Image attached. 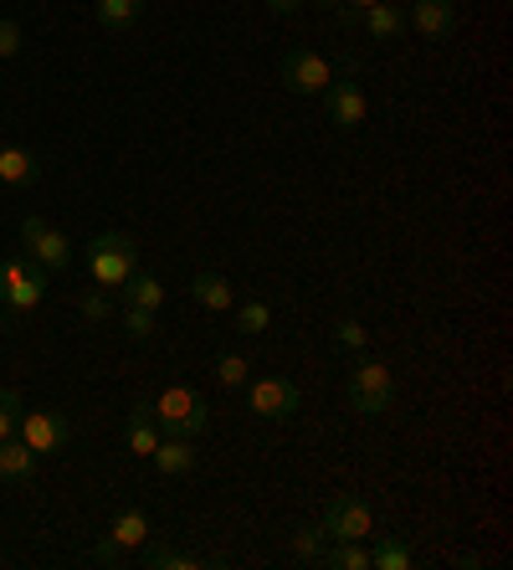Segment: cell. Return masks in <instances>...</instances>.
I'll return each instance as SVG.
<instances>
[{"instance_id":"1","label":"cell","mask_w":513,"mask_h":570,"mask_svg":"<svg viewBox=\"0 0 513 570\" xmlns=\"http://www.w3.org/2000/svg\"><path fill=\"white\" fill-rule=\"evenodd\" d=\"M149 412L159 422V438H200L206 426H211V406L200 391L190 385H165L155 401H149Z\"/></svg>"},{"instance_id":"2","label":"cell","mask_w":513,"mask_h":570,"mask_svg":"<svg viewBox=\"0 0 513 570\" xmlns=\"http://www.w3.org/2000/svg\"><path fill=\"white\" fill-rule=\"evenodd\" d=\"M129 273H139V242L129 232H98L88 242V278L114 293Z\"/></svg>"},{"instance_id":"3","label":"cell","mask_w":513,"mask_h":570,"mask_svg":"<svg viewBox=\"0 0 513 570\" xmlns=\"http://www.w3.org/2000/svg\"><path fill=\"white\" fill-rule=\"evenodd\" d=\"M344 391H349V406H355L359 416H385L395 406V375L381 360H359L355 371H349Z\"/></svg>"},{"instance_id":"4","label":"cell","mask_w":513,"mask_h":570,"mask_svg":"<svg viewBox=\"0 0 513 570\" xmlns=\"http://www.w3.org/2000/svg\"><path fill=\"white\" fill-rule=\"evenodd\" d=\"M47 298V267H37L31 257H6L0 263V304L11 314H31Z\"/></svg>"},{"instance_id":"5","label":"cell","mask_w":513,"mask_h":570,"mask_svg":"<svg viewBox=\"0 0 513 570\" xmlns=\"http://www.w3.org/2000/svg\"><path fill=\"white\" fill-rule=\"evenodd\" d=\"M21 247H27V257L37 267H47V273L72 267V237H67L62 226L47 222V216H21Z\"/></svg>"},{"instance_id":"6","label":"cell","mask_w":513,"mask_h":570,"mask_svg":"<svg viewBox=\"0 0 513 570\" xmlns=\"http://www.w3.org/2000/svg\"><path fill=\"white\" fill-rule=\"evenodd\" d=\"M298 385L288 381V375H263V381L247 385V412L257 416V422H288L293 412H298Z\"/></svg>"},{"instance_id":"7","label":"cell","mask_w":513,"mask_h":570,"mask_svg":"<svg viewBox=\"0 0 513 570\" xmlns=\"http://www.w3.org/2000/svg\"><path fill=\"white\" fill-rule=\"evenodd\" d=\"M149 534H155V524H149L145 509H134V504L119 509L114 530H108V540L92 550V560H98V566H124V556H129V550H139Z\"/></svg>"},{"instance_id":"8","label":"cell","mask_w":513,"mask_h":570,"mask_svg":"<svg viewBox=\"0 0 513 570\" xmlns=\"http://www.w3.org/2000/svg\"><path fill=\"white\" fill-rule=\"evenodd\" d=\"M277 78H283V88H288V94L314 98V94H324V88L334 82V67H329V57H318V52H308V47H298V52L283 57Z\"/></svg>"},{"instance_id":"9","label":"cell","mask_w":513,"mask_h":570,"mask_svg":"<svg viewBox=\"0 0 513 570\" xmlns=\"http://www.w3.org/2000/svg\"><path fill=\"white\" fill-rule=\"evenodd\" d=\"M16 438L27 442L37 458H52V452H62L67 442H72V422H67L62 412H47V406H37V412H21Z\"/></svg>"},{"instance_id":"10","label":"cell","mask_w":513,"mask_h":570,"mask_svg":"<svg viewBox=\"0 0 513 570\" xmlns=\"http://www.w3.org/2000/svg\"><path fill=\"white\" fill-rule=\"evenodd\" d=\"M369 530H375V509H369L365 499L339 493V499L324 504V534H329V540H365Z\"/></svg>"},{"instance_id":"11","label":"cell","mask_w":513,"mask_h":570,"mask_svg":"<svg viewBox=\"0 0 513 570\" xmlns=\"http://www.w3.org/2000/svg\"><path fill=\"white\" fill-rule=\"evenodd\" d=\"M324 114H329V124L334 129H359V124L369 119V98H365V88H359V82H329V88H324Z\"/></svg>"},{"instance_id":"12","label":"cell","mask_w":513,"mask_h":570,"mask_svg":"<svg viewBox=\"0 0 513 570\" xmlns=\"http://www.w3.org/2000/svg\"><path fill=\"white\" fill-rule=\"evenodd\" d=\"M406 27L426 41H447L457 31V0H411Z\"/></svg>"},{"instance_id":"13","label":"cell","mask_w":513,"mask_h":570,"mask_svg":"<svg viewBox=\"0 0 513 570\" xmlns=\"http://www.w3.org/2000/svg\"><path fill=\"white\" fill-rule=\"evenodd\" d=\"M41 180V165L27 145H0V186H37Z\"/></svg>"},{"instance_id":"14","label":"cell","mask_w":513,"mask_h":570,"mask_svg":"<svg viewBox=\"0 0 513 570\" xmlns=\"http://www.w3.org/2000/svg\"><path fill=\"white\" fill-rule=\"evenodd\" d=\"M124 442H129L134 458H149V452H155L159 422H155V412H149V401H134V406H129V422H124Z\"/></svg>"},{"instance_id":"15","label":"cell","mask_w":513,"mask_h":570,"mask_svg":"<svg viewBox=\"0 0 513 570\" xmlns=\"http://www.w3.org/2000/svg\"><path fill=\"white\" fill-rule=\"evenodd\" d=\"M149 458H155V468L165 478H180L196 468V438H159Z\"/></svg>"},{"instance_id":"16","label":"cell","mask_w":513,"mask_h":570,"mask_svg":"<svg viewBox=\"0 0 513 570\" xmlns=\"http://www.w3.org/2000/svg\"><path fill=\"white\" fill-rule=\"evenodd\" d=\"M119 304H129V308H165V283L155 278V273H129V278L119 283Z\"/></svg>"},{"instance_id":"17","label":"cell","mask_w":513,"mask_h":570,"mask_svg":"<svg viewBox=\"0 0 513 570\" xmlns=\"http://www.w3.org/2000/svg\"><path fill=\"white\" fill-rule=\"evenodd\" d=\"M190 298H196L200 308H211V314L237 308V288H231L221 273H196V278H190Z\"/></svg>"},{"instance_id":"18","label":"cell","mask_w":513,"mask_h":570,"mask_svg":"<svg viewBox=\"0 0 513 570\" xmlns=\"http://www.w3.org/2000/svg\"><path fill=\"white\" fill-rule=\"evenodd\" d=\"M31 473H37V452L21 438L0 442V478H6V483H31Z\"/></svg>"},{"instance_id":"19","label":"cell","mask_w":513,"mask_h":570,"mask_svg":"<svg viewBox=\"0 0 513 570\" xmlns=\"http://www.w3.org/2000/svg\"><path fill=\"white\" fill-rule=\"evenodd\" d=\"M365 31H369V41H395L406 31V11H401L395 0H381V6L365 11Z\"/></svg>"},{"instance_id":"20","label":"cell","mask_w":513,"mask_h":570,"mask_svg":"<svg viewBox=\"0 0 513 570\" xmlns=\"http://www.w3.org/2000/svg\"><path fill=\"white\" fill-rule=\"evenodd\" d=\"M92 16H98V27L103 31H129L134 21L145 16V0H98Z\"/></svg>"},{"instance_id":"21","label":"cell","mask_w":513,"mask_h":570,"mask_svg":"<svg viewBox=\"0 0 513 570\" xmlns=\"http://www.w3.org/2000/svg\"><path fill=\"white\" fill-rule=\"evenodd\" d=\"M139 550H145V556H139V560H145L149 570H196V566H200L196 556H185V550H175V544L155 540V534H149V540L139 544Z\"/></svg>"},{"instance_id":"22","label":"cell","mask_w":513,"mask_h":570,"mask_svg":"<svg viewBox=\"0 0 513 570\" xmlns=\"http://www.w3.org/2000/svg\"><path fill=\"white\" fill-rule=\"evenodd\" d=\"M324 566H334V570H369L365 540H334V550L324 556Z\"/></svg>"},{"instance_id":"23","label":"cell","mask_w":513,"mask_h":570,"mask_svg":"<svg viewBox=\"0 0 513 570\" xmlns=\"http://www.w3.org/2000/svg\"><path fill=\"white\" fill-rule=\"evenodd\" d=\"M237 330L251 334V340H257V334H267V330H273V304H267V298H247V304L237 308Z\"/></svg>"},{"instance_id":"24","label":"cell","mask_w":513,"mask_h":570,"mask_svg":"<svg viewBox=\"0 0 513 570\" xmlns=\"http://www.w3.org/2000/svg\"><path fill=\"white\" fill-rule=\"evenodd\" d=\"M411 566V550L406 540H395V534H385L375 550H369V570H406Z\"/></svg>"},{"instance_id":"25","label":"cell","mask_w":513,"mask_h":570,"mask_svg":"<svg viewBox=\"0 0 513 570\" xmlns=\"http://www.w3.org/2000/svg\"><path fill=\"white\" fill-rule=\"evenodd\" d=\"M334 345H339V350H349V355H359V350H365L369 345V330H365V324H359V318L355 314H344V318H334Z\"/></svg>"},{"instance_id":"26","label":"cell","mask_w":513,"mask_h":570,"mask_svg":"<svg viewBox=\"0 0 513 570\" xmlns=\"http://www.w3.org/2000/svg\"><path fill=\"white\" fill-rule=\"evenodd\" d=\"M247 375H251V365L241 355H231V350H226V355H216V381L226 385V391H237V385H247Z\"/></svg>"},{"instance_id":"27","label":"cell","mask_w":513,"mask_h":570,"mask_svg":"<svg viewBox=\"0 0 513 570\" xmlns=\"http://www.w3.org/2000/svg\"><path fill=\"white\" fill-rule=\"evenodd\" d=\"M21 412H27V406H21V396H16L11 385H6V391H0V442L16 438V426H21Z\"/></svg>"},{"instance_id":"28","label":"cell","mask_w":513,"mask_h":570,"mask_svg":"<svg viewBox=\"0 0 513 570\" xmlns=\"http://www.w3.org/2000/svg\"><path fill=\"white\" fill-rule=\"evenodd\" d=\"M124 330H129V340H149V334H155V308L124 304Z\"/></svg>"},{"instance_id":"29","label":"cell","mask_w":513,"mask_h":570,"mask_svg":"<svg viewBox=\"0 0 513 570\" xmlns=\"http://www.w3.org/2000/svg\"><path fill=\"white\" fill-rule=\"evenodd\" d=\"M108 314H114V304H108V288H88V293H82V318L103 324Z\"/></svg>"},{"instance_id":"30","label":"cell","mask_w":513,"mask_h":570,"mask_svg":"<svg viewBox=\"0 0 513 570\" xmlns=\"http://www.w3.org/2000/svg\"><path fill=\"white\" fill-rule=\"evenodd\" d=\"M324 540H329V534L298 530V534H293V550H298V560H324Z\"/></svg>"},{"instance_id":"31","label":"cell","mask_w":513,"mask_h":570,"mask_svg":"<svg viewBox=\"0 0 513 570\" xmlns=\"http://www.w3.org/2000/svg\"><path fill=\"white\" fill-rule=\"evenodd\" d=\"M16 52H21V21L0 16V57H16Z\"/></svg>"},{"instance_id":"32","label":"cell","mask_w":513,"mask_h":570,"mask_svg":"<svg viewBox=\"0 0 513 570\" xmlns=\"http://www.w3.org/2000/svg\"><path fill=\"white\" fill-rule=\"evenodd\" d=\"M369 6H381V0H344V6H339V21H344V27H359V16H365Z\"/></svg>"},{"instance_id":"33","label":"cell","mask_w":513,"mask_h":570,"mask_svg":"<svg viewBox=\"0 0 513 570\" xmlns=\"http://www.w3.org/2000/svg\"><path fill=\"white\" fill-rule=\"evenodd\" d=\"M267 6H273L277 16H293V11H303V6H308V0H267Z\"/></svg>"},{"instance_id":"34","label":"cell","mask_w":513,"mask_h":570,"mask_svg":"<svg viewBox=\"0 0 513 570\" xmlns=\"http://www.w3.org/2000/svg\"><path fill=\"white\" fill-rule=\"evenodd\" d=\"M0 334H6V324H0Z\"/></svg>"}]
</instances>
